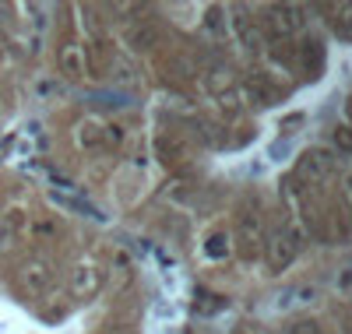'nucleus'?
I'll return each instance as SVG.
<instances>
[{
    "instance_id": "b1692460",
    "label": "nucleus",
    "mask_w": 352,
    "mask_h": 334,
    "mask_svg": "<svg viewBox=\"0 0 352 334\" xmlns=\"http://www.w3.org/2000/svg\"><path fill=\"white\" fill-rule=\"evenodd\" d=\"M0 49H4V36H0Z\"/></svg>"
},
{
    "instance_id": "dca6fc26",
    "label": "nucleus",
    "mask_w": 352,
    "mask_h": 334,
    "mask_svg": "<svg viewBox=\"0 0 352 334\" xmlns=\"http://www.w3.org/2000/svg\"><path fill=\"white\" fill-rule=\"evenodd\" d=\"M204 250H208V257H226V254H229V236H226V232H212V236H208V247H204Z\"/></svg>"
},
{
    "instance_id": "f8f14e48",
    "label": "nucleus",
    "mask_w": 352,
    "mask_h": 334,
    "mask_svg": "<svg viewBox=\"0 0 352 334\" xmlns=\"http://www.w3.org/2000/svg\"><path fill=\"white\" fill-rule=\"evenodd\" d=\"M300 60H303L307 78H320V67H324V43H320V39H307L300 46Z\"/></svg>"
},
{
    "instance_id": "0eeeda50",
    "label": "nucleus",
    "mask_w": 352,
    "mask_h": 334,
    "mask_svg": "<svg viewBox=\"0 0 352 334\" xmlns=\"http://www.w3.org/2000/svg\"><path fill=\"white\" fill-rule=\"evenodd\" d=\"M25 232H28V215L21 208H11L8 215H0V254H11Z\"/></svg>"
},
{
    "instance_id": "f257e3e1",
    "label": "nucleus",
    "mask_w": 352,
    "mask_h": 334,
    "mask_svg": "<svg viewBox=\"0 0 352 334\" xmlns=\"http://www.w3.org/2000/svg\"><path fill=\"white\" fill-rule=\"evenodd\" d=\"M335 172V151L328 148H307L296 159V179H303L307 187H317Z\"/></svg>"
},
{
    "instance_id": "412c9836",
    "label": "nucleus",
    "mask_w": 352,
    "mask_h": 334,
    "mask_svg": "<svg viewBox=\"0 0 352 334\" xmlns=\"http://www.w3.org/2000/svg\"><path fill=\"white\" fill-rule=\"evenodd\" d=\"M102 137H106V144H120V141H124V131H120V127H106Z\"/></svg>"
},
{
    "instance_id": "aec40b11",
    "label": "nucleus",
    "mask_w": 352,
    "mask_h": 334,
    "mask_svg": "<svg viewBox=\"0 0 352 334\" xmlns=\"http://www.w3.org/2000/svg\"><path fill=\"white\" fill-rule=\"evenodd\" d=\"M102 334H138V331H134L131 324H106Z\"/></svg>"
},
{
    "instance_id": "20e7f679",
    "label": "nucleus",
    "mask_w": 352,
    "mask_h": 334,
    "mask_svg": "<svg viewBox=\"0 0 352 334\" xmlns=\"http://www.w3.org/2000/svg\"><path fill=\"white\" fill-rule=\"evenodd\" d=\"M303 8H296V4H275V8H268V18H264V28H268L272 36H278V39H289L292 32H300L303 28Z\"/></svg>"
},
{
    "instance_id": "4468645a",
    "label": "nucleus",
    "mask_w": 352,
    "mask_h": 334,
    "mask_svg": "<svg viewBox=\"0 0 352 334\" xmlns=\"http://www.w3.org/2000/svg\"><path fill=\"white\" fill-rule=\"evenodd\" d=\"M331 11V28L342 36V39H352V4H335V8H324Z\"/></svg>"
},
{
    "instance_id": "4be33fe9",
    "label": "nucleus",
    "mask_w": 352,
    "mask_h": 334,
    "mask_svg": "<svg viewBox=\"0 0 352 334\" xmlns=\"http://www.w3.org/2000/svg\"><path fill=\"white\" fill-rule=\"evenodd\" d=\"M345 116H349V124H352V99L345 102Z\"/></svg>"
},
{
    "instance_id": "a211bd4d",
    "label": "nucleus",
    "mask_w": 352,
    "mask_h": 334,
    "mask_svg": "<svg viewBox=\"0 0 352 334\" xmlns=\"http://www.w3.org/2000/svg\"><path fill=\"white\" fill-rule=\"evenodd\" d=\"M335 144H338V151L352 155V127H338V131H335Z\"/></svg>"
},
{
    "instance_id": "7ed1b4c3",
    "label": "nucleus",
    "mask_w": 352,
    "mask_h": 334,
    "mask_svg": "<svg viewBox=\"0 0 352 334\" xmlns=\"http://www.w3.org/2000/svg\"><path fill=\"white\" fill-rule=\"evenodd\" d=\"M264 243H268V236H264L261 215L247 211V215L240 219V229H236V254H240L243 260H257V257L264 254Z\"/></svg>"
},
{
    "instance_id": "9b49d317",
    "label": "nucleus",
    "mask_w": 352,
    "mask_h": 334,
    "mask_svg": "<svg viewBox=\"0 0 352 334\" xmlns=\"http://www.w3.org/2000/svg\"><path fill=\"white\" fill-rule=\"evenodd\" d=\"M56 64H60V71L67 78H81L85 74V46H78L74 39H67L60 46V53H56Z\"/></svg>"
},
{
    "instance_id": "f03ea898",
    "label": "nucleus",
    "mask_w": 352,
    "mask_h": 334,
    "mask_svg": "<svg viewBox=\"0 0 352 334\" xmlns=\"http://www.w3.org/2000/svg\"><path fill=\"white\" fill-rule=\"evenodd\" d=\"M300 236L292 232V229H282V232H275V236H268V243H264V260H268V267L275 271H285L292 260H296V254H300Z\"/></svg>"
},
{
    "instance_id": "423d86ee",
    "label": "nucleus",
    "mask_w": 352,
    "mask_h": 334,
    "mask_svg": "<svg viewBox=\"0 0 352 334\" xmlns=\"http://www.w3.org/2000/svg\"><path fill=\"white\" fill-rule=\"evenodd\" d=\"M99 289H102V271L92 260H81L71 271V296L74 299H92Z\"/></svg>"
},
{
    "instance_id": "9d476101",
    "label": "nucleus",
    "mask_w": 352,
    "mask_h": 334,
    "mask_svg": "<svg viewBox=\"0 0 352 334\" xmlns=\"http://www.w3.org/2000/svg\"><path fill=\"white\" fill-rule=\"evenodd\" d=\"M113 64V46L106 39H92V43H85V71L92 74V78H102Z\"/></svg>"
},
{
    "instance_id": "1a4fd4ad",
    "label": "nucleus",
    "mask_w": 352,
    "mask_h": 334,
    "mask_svg": "<svg viewBox=\"0 0 352 334\" xmlns=\"http://www.w3.org/2000/svg\"><path fill=\"white\" fill-rule=\"evenodd\" d=\"M155 148H159V159H162L166 166H184V162H190V141H187L180 131H166Z\"/></svg>"
},
{
    "instance_id": "2eb2a0df",
    "label": "nucleus",
    "mask_w": 352,
    "mask_h": 334,
    "mask_svg": "<svg viewBox=\"0 0 352 334\" xmlns=\"http://www.w3.org/2000/svg\"><path fill=\"white\" fill-rule=\"evenodd\" d=\"M232 25H236V32H240V39H243L247 49H261L264 46V36H261V28L254 25V18H236Z\"/></svg>"
},
{
    "instance_id": "39448f33",
    "label": "nucleus",
    "mask_w": 352,
    "mask_h": 334,
    "mask_svg": "<svg viewBox=\"0 0 352 334\" xmlns=\"http://www.w3.org/2000/svg\"><path fill=\"white\" fill-rule=\"evenodd\" d=\"M124 43H127L134 53H148V49H159V46L166 43V32H162L159 21H134V25H127Z\"/></svg>"
},
{
    "instance_id": "6e6552de",
    "label": "nucleus",
    "mask_w": 352,
    "mask_h": 334,
    "mask_svg": "<svg viewBox=\"0 0 352 334\" xmlns=\"http://www.w3.org/2000/svg\"><path fill=\"white\" fill-rule=\"evenodd\" d=\"M21 289L28 292V296H46L50 292V285H53V267L46 264V260H28L25 267H21Z\"/></svg>"
},
{
    "instance_id": "f3484780",
    "label": "nucleus",
    "mask_w": 352,
    "mask_h": 334,
    "mask_svg": "<svg viewBox=\"0 0 352 334\" xmlns=\"http://www.w3.org/2000/svg\"><path fill=\"white\" fill-rule=\"evenodd\" d=\"M99 131H102V127L88 120V124H81V134H78V141H81L85 148H92V144H99V141H102V134H99Z\"/></svg>"
},
{
    "instance_id": "6ab92c4d",
    "label": "nucleus",
    "mask_w": 352,
    "mask_h": 334,
    "mask_svg": "<svg viewBox=\"0 0 352 334\" xmlns=\"http://www.w3.org/2000/svg\"><path fill=\"white\" fill-rule=\"evenodd\" d=\"M289 334H324V331H320L317 320H296V324L289 327Z\"/></svg>"
},
{
    "instance_id": "ddd939ff",
    "label": "nucleus",
    "mask_w": 352,
    "mask_h": 334,
    "mask_svg": "<svg viewBox=\"0 0 352 334\" xmlns=\"http://www.w3.org/2000/svg\"><path fill=\"white\" fill-rule=\"evenodd\" d=\"M247 96H250V102H254V106H272V102L278 99V92H275V88H272L268 81H264L261 74L247 81Z\"/></svg>"
},
{
    "instance_id": "5701e85b",
    "label": "nucleus",
    "mask_w": 352,
    "mask_h": 334,
    "mask_svg": "<svg viewBox=\"0 0 352 334\" xmlns=\"http://www.w3.org/2000/svg\"><path fill=\"white\" fill-rule=\"evenodd\" d=\"M345 334H352V317H349V320H345Z\"/></svg>"
}]
</instances>
